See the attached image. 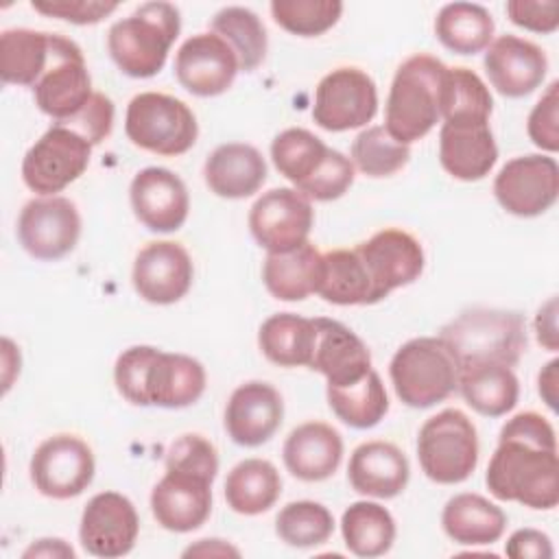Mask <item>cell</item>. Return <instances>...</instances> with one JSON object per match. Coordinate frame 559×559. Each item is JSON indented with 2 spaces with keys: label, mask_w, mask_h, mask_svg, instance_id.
<instances>
[{
  "label": "cell",
  "mask_w": 559,
  "mask_h": 559,
  "mask_svg": "<svg viewBox=\"0 0 559 559\" xmlns=\"http://www.w3.org/2000/svg\"><path fill=\"white\" fill-rule=\"evenodd\" d=\"M286 469L306 483L330 478L343 459V439L323 421H306L290 430L282 448Z\"/></svg>",
  "instance_id": "27"
},
{
  "label": "cell",
  "mask_w": 559,
  "mask_h": 559,
  "mask_svg": "<svg viewBox=\"0 0 559 559\" xmlns=\"http://www.w3.org/2000/svg\"><path fill=\"white\" fill-rule=\"evenodd\" d=\"M124 133L148 153L175 157L194 146L199 124L183 100L162 92H142L127 107Z\"/></svg>",
  "instance_id": "8"
},
{
  "label": "cell",
  "mask_w": 559,
  "mask_h": 559,
  "mask_svg": "<svg viewBox=\"0 0 559 559\" xmlns=\"http://www.w3.org/2000/svg\"><path fill=\"white\" fill-rule=\"evenodd\" d=\"M493 17L483 4L450 2L435 17L437 39L456 55H476L493 39Z\"/></svg>",
  "instance_id": "34"
},
{
  "label": "cell",
  "mask_w": 559,
  "mask_h": 559,
  "mask_svg": "<svg viewBox=\"0 0 559 559\" xmlns=\"http://www.w3.org/2000/svg\"><path fill=\"white\" fill-rule=\"evenodd\" d=\"M498 146L485 116H450L439 131V162L461 181H478L496 166Z\"/></svg>",
  "instance_id": "19"
},
{
  "label": "cell",
  "mask_w": 559,
  "mask_h": 559,
  "mask_svg": "<svg viewBox=\"0 0 559 559\" xmlns=\"http://www.w3.org/2000/svg\"><path fill=\"white\" fill-rule=\"evenodd\" d=\"M487 489L504 502L528 509H555L559 502V459L555 428L539 413L511 417L487 465Z\"/></svg>",
  "instance_id": "1"
},
{
  "label": "cell",
  "mask_w": 559,
  "mask_h": 559,
  "mask_svg": "<svg viewBox=\"0 0 559 559\" xmlns=\"http://www.w3.org/2000/svg\"><path fill=\"white\" fill-rule=\"evenodd\" d=\"M275 533L284 544L293 548H314L332 537L334 518L321 502H288L275 518Z\"/></svg>",
  "instance_id": "41"
},
{
  "label": "cell",
  "mask_w": 559,
  "mask_h": 559,
  "mask_svg": "<svg viewBox=\"0 0 559 559\" xmlns=\"http://www.w3.org/2000/svg\"><path fill=\"white\" fill-rule=\"evenodd\" d=\"M280 493V472L264 459H245L234 465L225 478L227 507L240 515H260L269 511Z\"/></svg>",
  "instance_id": "33"
},
{
  "label": "cell",
  "mask_w": 559,
  "mask_h": 559,
  "mask_svg": "<svg viewBox=\"0 0 559 559\" xmlns=\"http://www.w3.org/2000/svg\"><path fill=\"white\" fill-rule=\"evenodd\" d=\"M411 478V465L406 454L389 441L360 443L347 465V480L354 491L371 498L400 496Z\"/></svg>",
  "instance_id": "26"
},
{
  "label": "cell",
  "mask_w": 559,
  "mask_h": 559,
  "mask_svg": "<svg viewBox=\"0 0 559 559\" xmlns=\"http://www.w3.org/2000/svg\"><path fill=\"white\" fill-rule=\"evenodd\" d=\"M81 236V216L66 197H41L28 201L17 218V240L37 260L68 255Z\"/></svg>",
  "instance_id": "15"
},
{
  "label": "cell",
  "mask_w": 559,
  "mask_h": 559,
  "mask_svg": "<svg viewBox=\"0 0 559 559\" xmlns=\"http://www.w3.org/2000/svg\"><path fill=\"white\" fill-rule=\"evenodd\" d=\"M559 83L552 81L548 85V90L542 94V98L537 100V105L531 109L528 120H526V131L528 138L533 140L535 146L555 153L559 148V116H557V107H559Z\"/></svg>",
  "instance_id": "48"
},
{
  "label": "cell",
  "mask_w": 559,
  "mask_h": 559,
  "mask_svg": "<svg viewBox=\"0 0 559 559\" xmlns=\"http://www.w3.org/2000/svg\"><path fill=\"white\" fill-rule=\"evenodd\" d=\"M317 343V323L293 312L271 314L258 332L262 354L280 367H310Z\"/></svg>",
  "instance_id": "32"
},
{
  "label": "cell",
  "mask_w": 559,
  "mask_h": 559,
  "mask_svg": "<svg viewBox=\"0 0 559 559\" xmlns=\"http://www.w3.org/2000/svg\"><path fill=\"white\" fill-rule=\"evenodd\" d=\"M114 382L118 393L135 406L186 408L203 395L205 369L192 356L133 345L118 356Z\"/></svg>",
  "instance_id": "2"
},
{
  "label": "cell",
  "mask_w": 559,
  "mask_h": 559,
  "mask_svg": "<svg viewBox=\"0 0 559 559\" xmlns=\"http://www.w3.org/2000/svg\"><path fill=\"white\" fill-rule=\"evenodd\" d=\"M203 177L216 197L247 199L266 181V162L255 146L245 142H227L207 155Z\"/></svg>",
  "instance_id": "28"
},
{
  "label": "cell",
  "mask_w": 559,
  "mask_h": 559,
  "mask_svg": "<svg viewBox=\"0 0 559 559\" xmlns=\"http://www.w3.org/2000/svg\"><path fill=\"white\" fill-rule=\"evenodd\" d=\"M341 533L347 550L356 557H380L395 542V520L378 502H352L341 518Z\"/></svg>",
  "instance_id": "37"
},
{
  "label": "cell",
  "mask_w": 559,
  "mask_h": 559,
  "mask_svg": "<svg viewBox=\"0 0 559 559\" xmlns=\"http://www.w3.org/2000/svg\"><path fill=\"white\" fill-rule=\"evenodd\" d=\"M328 404L332 413L349 428L367 430L378 426L384 415L389 413V395L380 380V376L369 369L358 382L345 386H330L325 389Z\"/></svg>",
  "instance_id": "38"
},
{
  "label": "cell",
  "mask_w": 559,
  "mask_h": 559,
  "mask_svg": "<svg viewBox=\"0 0 559 559\" xmlns=\"http://www.w3.org/2000/svg\"><path fill=\"white\" fill-rule=\"evenodd\" d=\"M448 66L432 55H413L395 70L384 129L400 142L421 140L441 120V96Z\"/></svg>",
  "instance_id": "3"
},
{
  "label": "cell",
  "mask_w": 559,
  "mask_h": 559,
  "mask_svg": "<svg viewBox=\"0 0 559 559\" xmlns=\"http://www.w3.org/2000/svg\"><path fill=\"white\" fill-rule=\"evenodd\" d=\"M343 13L338 0H273L271 15L277 26L299 37H317L330 31Z\"/></svg>",
  "instance_id": "43"
},
{
  "label": "cell",
  "mask_w": 559,
  "mask_h": 559,
  "mask_svg": "<svg viewBox=\"0 0 559 559\" xmlns=\"http://www.w3.org/2000/svg\"><path fill=\"white\" fill-rule=\"evenodd\" d=\"M212 483L192 472L166 469L151 491V511L157 524L170 533H190L203 526L212 511Z\"/></svg>",
  "instance_id": "22"
},
{
  "label": "cell",
  "mask_w": 559,
  "mask_h": 559,
  "mask_svg": "<svg viewBox=\"0 0 559 559\" xmlns=\"http://www.w3.org/2000/svg\"><path fill=\"white\" fill-rule=\"evenodd\" d=\"M50 61V33L7 28L0 35V79L33 87Z\"/></svg>",
  "instance_id": "36"
},
{
  "label": "cell",
  "mask_w": 559,
  "mask_h": 559,
  "mask_svg": "<svg viewBox=\"0 0 559 559\" xmlns=\"http://www.w3.org/2000/svg\"><path fill=\"white\" fill-rule=\"evenodd\" d=\"M439 336L454 354L459 367L467 362H500L513 367L526 349L524 317L511 310H465L443 325Z\"/></svg>",
  "instance_id": "5"
},
{
  "label": "cell",
  "mask_w": 559,
  "mask_h": 559,
  "mask_svg": "<svg viewBox=\"0 0 559 559\" xmlns=\"http://www.w3.org/2000/svg\"><path fill=\"white\" fill-rule=\"evenodd\" d=\"M92 157V144L76 131L52 124L24 155L22 179L28 190L55 197L66 186L76 181Z\"/></svg>",
  "instance_id": "9"
},
{
  "label": "cell",
  "mask_w": 559,
  "mask_h": 559,
  "mask_svg": "<svg viewBox=\"0 0 559 559\" xmlns=\"http://www.w3.org/2000/svg\"><path fill=\"white\" fill-rule=\"evenodd\" d=\"M92 94V79L81 48L68 37L50 33V61L33 85L39 111L55 122H63L76 116Z\"/></svg>",
  "instance_id": "10"
},
{
  "label": "cell",
  "mask_w": 559,
  "mask_h": 559,
  "mask_svg": "<svg viewBox=\"0 0 559 559\" xmlns=\"http://www.w3.org/2000/svg\"><path fill=\"white\" fill-rule=\"evenodd\" d=\"M238 72L236 52L216 33L188 37L175 55V76L179 85L201 98L227 92Z\"/></svg>",
  "instance_id": "18"
},
{
  "label": "cell",
  "mask_w": 559,
  "mask_h": 559,
  "mask_svg": "<svg viewBox=\"0 0 559 559\" xmlns=\"http://www.w3.org/2000/svg\"><path fill=\"white\" fill-rule=\"evenodd\" d=\"M212 33L223 37L238 57L242 72L255 70L266 57V28L247 7H225L212 17Z\"/></svg>",
  "instance_id": "40"
},
{
  "label": "cell",
  "mask_w": 559,
  "mask_h": 559,
  "mask_svg": "<svg viewBox=\"0 0 559 559\" xmlns=\"http://www.w3.org/2000/svg\"><path fill=\"white\" fill-rule=\"evenodd\" d=\"M194 266L188 251L173 240L148 242L133 262L135 293L155 306H170L188 295Z\"/></svg>",
  "instance_id": "20"
},
{
  "label": "cell",
  "mask_w": 559,
  "mask_h": 559,
  "mask_svg": "<svg viewBox=\"0 0 559 559\" xmlns=\"http://www.w3.org/2000/svg\"><path fill=\"white\" fill-rule=\"evenodd\" d=\"M535 332H537V341L546 349H552V352L557 349L559 341H557V299L555 297L539 308L535 317Z\"/></svg>",
  "instance_id": "52"
},
{
  "label": "cell",
  "mask_w": 559,
  "mask_h": 559,
  "mask_svg": "<svg viewBox=\"0 0 559 559\" xmlns=\"http://www.w3.org/2000/svg\"><path fill=\"white\" fill-rule=\"evenodd\" d=\"M463 400L485 417H502L518 404L520 382L513 367L500 362H467L459 367Z\"/></svg>",
  "instance_id": "29"
},
{
  "label": "cell",
  "mask_w": 559,
  "mask_h": 559,
  "mask_svg": "<svg viewBox=\"0 0 559 559\" xmlns=\"http://www.w3.org/2000/svg\"><path fill=\"white\" fill-rule=\"evenodd\" d=\"M352 183H354L352 159L345 157L341 151L330 148V155L323 162V166L317 170V175L310 181H306L299 188V192L314 201H334L343 197Z\"/></svg>",
  "instance_id": "46"
},
{
  "label": "cell",
  "mask_w": 559,
  "mask_h": 559,
  "mask_svg": "<svg viewBox=\"0 0 559 559\" xmlns=\"http://www.w3.org/2000/svg\"><path fill=\"white\" fill-rule=\"evenodd\" d=\"M421 472L439 485L467 480L478 465V435L459 408H445L424 421L417 435Z\"/></svg>",
  "instance_id": "7"
},
{
  "label": "cell",
  "mask_w": 559,
  "mask_h": 559,
  "mask_svg": "<svg viewBox=\"0 0 559 559\" xmlns=\"http://www.w3.org/2000/svg\"><path fill=\"white\" fill-rule=\"evenodd\" d=\"M491 87L507 98H524L546 79V52L518 35L496 37L483 59Z\"/></svg>",
  "instance_id": "23"
},
{
  "label": "cell",
  "mask_w": 559,
  "mask_h": 559,
  "mask_svg": "<svg viewBox=\"0 0 559 559\" xmlns=\"http://www.w3.org/2000/svg\"><path fill=\"white\" fill-rule=\"evenodd\" d=\"M190 555H236L238 557V550L225 544L223 539H199L197 546H190L188 550H183V557H190Z\"/></svg>",
  "instance_id": "55"
},
{
  "label": "cell",
  "mask_w": 559,
  "mask_h": 559,
  "mask_svg": "<svg viewBox=\"0 0 559 559\" xmlns=\"http://www.w3.org/2000/svg\"><path fill=\"white\" fill-rule=\"evenodd\" d=\"M330 155V146H325L314 133L308 129H286L275 135L271 142V159L280 175H284L299 190L306 181H310L323 162Z\"/></svg>",
  "instance_id": "39"
},
{
  "label": "cell",
  "mask_w": 559,
  "mask_h": 559,
  "mask_svg": "<svg viewBox=\"0 0 559 559\" xmlns=\"http://www.w3.org/2000/svg\"><path fill=\"white\" fill-rule=\"evenodd\" d=\"M445 535L463 546H487L502 537L507 528L504 511L478 493H456L441 513Z\"/></svg>",
  "instance_id": "31"
},
{
  "label": "cell",
  "mask_w": 559,
  "mask_h": 559,
  "mask_svg": "<svg viewBox=\"0 0 559 559\" xmlns=\"http://www.w3.org/2000/svg\"><path fill=\"white\" fill-rule=\"evenodd\" d=\"M314 212L308 197L295 188H273L249 210L251 236L266 253H284L308 240Z\"/></svg>",
  "instance_id": "14"
},
{
  "label": "cell",
  "mask_w": 559,
  "mask_h": 559,
  "mask_svg": "<svg viewBox=\"0 0 559 559\" xmlns=\"http://www.w3.org/2000/svg\"><path fill=\"white\" fill-rule=\"evenodd\" d=\"M500 207L520 218L550 210L559 197V166L548 155H520L509 159L493 179Z\"/></svg>",
  "instance_id": "13"
},
{
  "label": "cell",
  "mask_w": 559,
  "mask_h": 559,
  "mask_svg": "<svg viewBox=\"0 0 559 559\" xmlns=\"http://www.w3.org/2000/svg\"><path fill=\"white\" fill-rule=\"evenodd\" d=\"M557 367L559 360L555 358L539 371V395L552 411L557 408Z\"/></svg>",
  "instance_id": "53"
},
{
  "label": "cell",
  "mask_w": 559,
  "mask_h": 559,
  "mask_svg": "<svg viewBox=\"0 0 559 559\" xmlns=\"http://www.w3.org/2000/svg\"><path fill=\"white\" fill-rule=\"evenodd\" d=\"M317 295L336 306H371L373 288L356 249H334L321 258Z\"/></svg>",
  "instance_id": "35"
},
{
  "label": "cell",
  "mask_w": 559,
  "mask_h": 559,
  "mask_svg": "<svg viewBox=\"0 0 559 559\" xmlns=\"http://www.w3.org/2000/svg\"><path fill=\"white\" fill-rule=\"evenodd\" d=\"M284 402L269 382L251 380L234 389L225 406V430L242 448L266 443L282 426Z\"/></svg>",
  "instance_id": "24"
},
{
  "label": "cell",
  "mask_w": 559,
  "mask_h": 559,
  "mask_svg": "<svg viewBox=\"0 0 559 559\" xmlns=\"http://www.w3.org/2000/svg\"><path fill=\"white\" fill-rule=\"evenodd\" d=\"M509 20L533 33H555L559 26V2L555 0H509L507 2Z\"/></svg>",
  "instance_id": "50"
},
{
  "label": "cell",
  "mask_w": 559,
  "mask_h": 559,
  "mask_svg": "<svg viewBox=\"0 0 559 559\" xmlns=\"http://www.w3.org/2000/svg\"><path fill=\"white\" fill-rule=\"evenodd\" d=\"M317 343L310 369L325 376L330 386H345L358 382L371 369V352L347 325L336 319L319 317Z\"/></svg>",
  "instance_id": "25"
},
{
  "label": "cell",
  "mask_w": 559,
  "mask_h": 559,
  "mask_svg": "<svg viewBox=\"0 0 559 559\" xmlns=\"http://www.w3.org/2000/svg\"><path fill=\"white\" fill-rule=\"evenodd\" d=\"M493 98L487 85L469 68H448L441 96V118L485 116L489 118Z\"/></svg>",
  "instance_id": "44"
},
{
  "label": "cell",
  "mask_w": 559,
  "mask_h": 559,
  "mask_svg": "<svg viewBox=\"0 0 559 559\" xmlns=\"http://www.w3.org/2000/svg\"><path fill=\"white\" fill-rule=\"evenodd\" d=\"M181 28L179 9L170 2H144L111 24L107 50L118 70L133 79L155 76Z\"/></svg>",
  "instance_id": "4"
},
{
  "label": "cell",
  "mask_w": 559,
  "mask_h": 559,
  "mask_svg": "<svg viewBox=\"0 0 559 559\" xmlns=\"http://www.w3.org/2000/svg\"><path fill=\"white\" fill-rule=\"evenodd\" d=\"M504 552L513 559H550L552 552V544L550 537L537 528H520L515 531L504 546Z\"/></svg>",
  "instance_id": "51"
},
{
  "label": "cell",
  "mask_w": 559,
  "mask_h": 559,
  "mask_svg": "<svg viewBox=\"0 0 559 559\" xmlns=\"http://www.w3.org/2000/svg\"><path fill=\"white\" fill-rule=\"evenodd\" d=\"M94 472L92 448L74 435L48 437L31 459L35 489L52 500H68L83 493L94 480Z\"/></svg>",
  "instance_id": "11"
},
{
  "label": "cell",
  "mask_w": 559,
  "mask_h": 559,
  "mask_svg": "<svg viewBox=\"0 0 559 559\" xmlns=\"http://www.w3.org/2000/svg\"><path fill=\"white\" fill-rule=\"evenodd\" d=\"M389 376L402 404L430 408L456 391L459 362L441 336H419L393 354Z\"/></svg>",
  "instance_id": "6"
},
{
  "label": "cell",
  "mask_w": 559,
  "mask_h": 559,
  "mask_svg": "<svg viewBox=\"0 0 559 559\" xmlns=\"http://www.w3.org/2000/svg\"><path fill=\"white\" fill-rule=\"evenodd\" d=\"M55 124H63V127L76 131L83 140H87L92 146H96L111 133L114 103L109 96L94 92L92 98L85 103V107L76 116H72L63 122H55Z\"/></svg>",
  "instance_id": "47"
},
{
  "label": "cell",
  "mask_w": 559,
  "mask_h": 559,
  "mask_svg": "<svg viewBox=\"0 0 559 559\" xmlns=\"http://www.w3.org/2000/svg\"><path fill=\"white\" fill-rule=\"evenodd\" d=\"M24 557H74V550L63 544V539H39L24 552Z\"/></svg>",
  "instance_id": "54"
},
{
  "label": "cell",
  "mask_w": 559,
  "mask_h": 559,
  "mask_svg": "<svg viewBox=\"0 0 559 559\" xmlns=\"http://www.w3.org/2000/svg\"><path fill=\"white\" fill-rule=\"evenodd\" d=\"M31 7L48 17L72 24H96L118 9V2L107 0H33Z\"/></svg>",
  "instance_id": "49"
},
{
  "label": "cell",
  "mask_w": 559,
  "mask_h": 559,
  "mask_svg": "<svg viewBox=\"0 0 559 559\" xmlns=\"http://www.w3.org/2000/svg\"><path fill=\"white\" fill-rule=\"evenodd\" d=\"M166 469L192 472L214 480L218 472L216 448L203 435H181L166 450Z\"/></svg>",
  "instance_id": "45"
},
{
  "label": "cell",
  "mask_w": 559,
  "mask_h": 559,
  "mask_svg": "<svg viewBox=\"0 0 559 559\" xmlns=\"http://www.w3.org/2000/svg\"><path fill=\"white\" fill-rule=\"evenodd\" d=\"M321 258L323 253H319V249L308 240L284 253H266L262 264V282L275 299L301 301L317 293Z\"/></svg>",
  "instance_id": "30"
},
{
  "label": "cell",
  "mask_w": 559,
  "mask_h": 559,
  "mask_svg": "<svg viewBox=\"0 0 559 559\" xmlns=\"http://www.w3.org/2000/svg\"><path fill=\"white\" fill-rule=\"evenodd\" d=\"M131 210L151 231H177L190 212V194L179 175L168 168L148 166L135 173L129 186Z\"/></svg>",
  "instance_id": "21"
},
{
  "label": "cell",
  "mask_w": 559,
  "mask_h": 559,
  "mask_svg": "<svg viewBox=\"0 0 559 559\" xmlns=\"http://www.w3.org/2000/svg\"><path fill=\"white\" fill-rule=\"evenodd\" d=\"M140 533V518L133 502L118 491L92 496L83 509L79 537L92 557L116 559L129 555Z\"/></svg>",
  "instance_id": "17"
},
{
  "label": "cell",
  "mask_w": 559,
  "mask_h": 559,
  "mask_svg": "<svg viewBox=\"0 0 559 559\" xmlns=\"http://www.w3.org/2000/svg\"><path fill=\"white\" fill-rule=\"evenodd\" d=\"M373 288L376 304L400 286L413 284L424 271V249L415 236L404 229H382L354 247Z\"/></svg>",
  "instance_id": "16"
},
{
  "label": "cell",
  "mask_w": 559,
  "mask_h": 559,
  "mask_svg": "<svg viewBox=\"0 0 559 559\" xmlns=\"http://www.w3.org/2000/svg\"><path fill=\"white\" fill-rule=\"evenodd\" d=\"M411 159V146L395 140L382 124L362 129L352 144V164L367 177H389Z\"/></svg>",
  "instance_id": "42"
},
{
  "label": "cell",
  "mask_w": 559,
  "mask_h": 559,
  "mask_svg": "<svg viewBox=\"0 0 559 559\" xmlns=\"http://www.w3.org/2000/svg\"><path fill=\"white\" fill-rule=\"evenodd\" d=\"M376 111V83L358 68H336L317 85L312 120L325 131H349L365 127Z\"/></svg>",
  "instance_id": "12"
}]
</instances>
